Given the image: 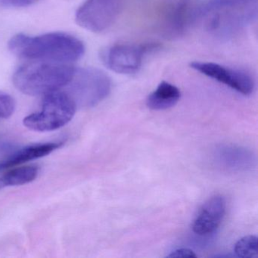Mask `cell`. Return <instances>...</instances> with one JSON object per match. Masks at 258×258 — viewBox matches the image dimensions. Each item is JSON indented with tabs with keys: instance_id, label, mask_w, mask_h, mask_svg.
<instances>
[{
	"instance_id": "obj_2",
	"label": "cell",
	"mask_w": 258,
	"mask_h": 258,
	"mask_svg": "<svg viewBox=\"0 0 258 258\" xmlns=\"http://www.w3.org/2000/svg\"><path fill=\"white\" fill-rule=\"evenodd\" d=\"M76 68L66 63L33 61L23 64L13 75L15 87L28 96H45L67 87Z\"/></svg>"
},
{
	"instance_id": "obj_6",
	"label": "cell",
	"mask_w": 258,
	"mask_h": 258,
	"mask_svg": "<svg viewBox=\"0 0 258 258\" xmlns=\"http://www.w3.org/2000/svg\"><path fill=\"white\" fill-rule=\"evenodd\" d=\"M156 45L117 44L102 51L104 64L112 72L121 75H134L141 69L145 55L156 49Z\"/></svg>"
},
{
	"instance_id": "obj_9",
	"label": "cell",
	"mask_w": 258,
	"mask_h": 258,
	"mask_svg": "<svg viewBox=\"0 0 258 258\" xmlns=\"http://www.w3.org/2000/svg\"><path fill=\"white\" fill-rule=\"evenodd\" d=\"M63 143H39L26 146L0 161V170L28 162L33 160L43 158L52 153L62 146Z\"/></svg>"
},
{
	"instance_id": "obj_15",
	"label": "cell",
	"mask_w": 258,
	"mask_h": 258,
	"mask_svg": "<svg viewBox=\"0 0 258 258\" xmlns=\"http://www.w3.org/2000/svg\"><path fill=\"white\" fill-rule=\"evenodd\" d=\"M167 257H197V255L196 254L194 251L189 248H182L176 249L173 251L170 252V254L167 255Z\"/></svg>"
},
{
	"instance_id": "obj_5",
	"label": "cell",
	"mask_w": 258,
	"mask_h": 258,
	"mask_svg": "<svg viewBox=\"0 0 258 258\" xmlns=\"http://www.w3.org/2000/svg\"><path fill=\"white\" fill-rule=\"evenodd\" d=\"M121 8V0H86L76 13L77 24L93 33H101L114 23Z\"/></svg>"
},
{
	"instance_id": "obj_4",
	"label": "cell",
	"mask_w": 258,
	"mask_h": 258,
	"mask_svg": "<svg viewBox=\"0 0 258 258\" xmlns=\"http://www.w3.org/2000/svg\"><path fill=\"white\" fill-rule=\"evenodd\" d=\"M69 95L76 103L90 107L102 102L111 90V81L108 75L94 68H79L69 85Z\"/></svg>"
},
{
	"instance_id": "obj_7",
	"label": "cell",
	"mask_w": 258,
	"mask_h": 258,
	"mask_svg": "<svg viewBox=\"0 0 258 258\" xmlns=\"http://www.w3.org/2000/svg\"><path fill=\"white\" fill-rule=\"evenodd\" d=\"M190 67L244 96L251 94L254 89V83L251 77L242 71L205 61H194L190 64Z\"/></svg>"
},
{
	"instance_id": "obj_8",
	"label": "cell",
	"mask_w": 258,
	"mask_h": 258,
	"mask_svg": "<svg viewBox=\"0 0 258 258\" xmlns=\"http://www.w3.org/2000/svg\"><path fill=\"white\" fill-rule=\"evenodd\" d=\"M226 212V201L220 196L208 199L199 210L192 223V230L199 235L213 233L221 224Z\"/></svg>"
},
{
	"instance_id": "obj_14",
	"label": "cell",
	"mask_w": 258,
	"mask_h": 258,
	"mask_svg": "<svg viewBox=\"0 0 258 258\" xmlns=\"http://www.w3.org/2000/svg\"><path fill=\"white\" fill-rule=\"evenodd\" d=\"M37 0H0V7H26L32 5Z\"/></svg>"
},
{
	"instance_id": "obj_3",
	"label": "cell",
	"mask_w": 258,
	"mask_h": 258,
	"mask_svg": "<svg viewBox=\"0 0 258 258\" xmlns=\"http://www.w3.org/2000/svg\"><path fill=\"white\" fill-rule=\"evenodd\" d=\"M76 109V103L69 93L57 90L45 95L41 110L25 117L24 124L38 132L55 131L72 120Z\"/></svg>"
},
{
	"instance_id": "obj_10",
	"label": "cell",
	"mask_w": 258,
	"mask_h": 258,
	"mask_svg": "<svg viewBox=\"0 0 258 258\" xmlns=\"http://www.w3.org/2000/svg\"><path fill=\"white\" fill-rule=\"evenodd\" d=\"M179 89L170 83L163 81L146 99L148 108L154 111L168 109L176 105L180 99Z\"/></svg>"
},
{
	"instance_id": "obj_11",
	"label": "cell",
	"mask_w": 258,
	"mask_h": 258,
	"mask_svg": "<svg viewBox=\"0 0 258 258\" xmlns=\"http://www.w3.org/2000/svg\"><path fill=\"white\" fill-rule=\"evenodd\" d=\"M38 173L39 167L36 165L16 167L0 178V189L29 183L37 178Z\"/></svg>"
},
{
	"instance_id": "obj_12",
	"label": "cell",
	"mask_w": 258,
	"mask_h": 258,
	"mask_svg": "<svg viewBox=\"0 0 258 258\" xmlns=\"http://www.w3.org/2000/svg\"><path fill=\"white\" fill-rule=\"evenodd\" d=\"M234 251L238 257H257V237L255 235L243 237L235 244Z\"/></svg>"
},
{
	"instance_id": "obj_1",
	"label": "cell",
	"mask_w": 258,
	"mask_h": 258,
	"mask_svg": "<svg viewBox=\"0 0 258 258\" xmlns=\"http://www.w3.org/2000/svg\"><path fill=\"white\" fill-rule=\"evenodd\" d=\"M9 49L24 59L66 64L78 61L85 53V46L81 40L63 32L36 37L19 34L10 40Z\"/></svg>"
},
{
	"instance_id": "obj_13",
	"label": "cell",
	"mask_w": 258,
	"mask_h": 258,
	"mask_svg": "<svg viewBox=\"0 0 258 258\" xmlns=\"http://www.w3.org/2000/svg\"><path fill=\"white\" fill-rule=\"evenodd\" d=\"M16 108L15 99L8 93L0 92V119L9 118Z\"/></svg>"
}]
</instances>
